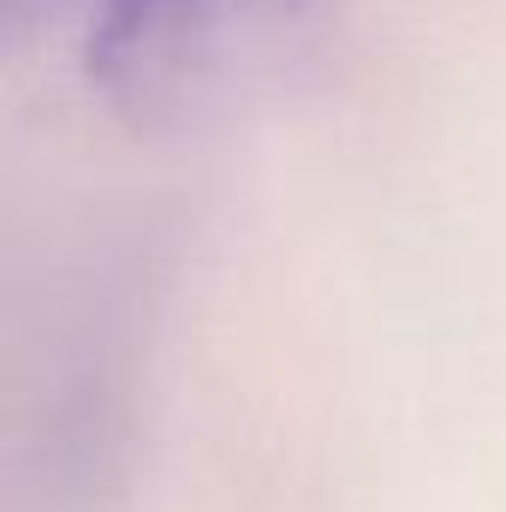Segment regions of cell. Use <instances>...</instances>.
I'll list each match as a JSON object with an SVG mask.
<instances>
[{"mask_svg":"<svg viewBox=\"0 0 506 512\" xmlns=\"http://www.w3.org/2000/svg\"><path fill=\"white\" fill-rule=\"evenodd\" d=\"M322 0H90V84L131 120L173 126L233 102Z\"/></svg>","mask_w":506,"mask_h":512,"instance_id":"1","label":"cell"}]
</instances>
